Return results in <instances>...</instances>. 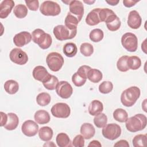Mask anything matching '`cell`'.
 Instances as JSON below:
<instances>
[{
	"mask_svg": "<svg viewBox=\"0 0 147 147\" xmlns=\"http://www.w3.org/2000/svg\"><path fill=\"white\" fill-rule=\"evenodd\" d=\"M32 37L33 41L42 49L49 48L52 43L51 36L48 33H46L41 29L34 30L32 32Z\"/></svg>",
	"mask_w": 147,
	"mask_h": 147,
	"instance_id": "cell-3",
	"label": "cell"
},
{
	"mask_svg": "<svg viewBox=\"0 0 147 147\" xmlns=\"http://www.w3.org/2000/svg\"><path fill=\"white\" fill-rule=\"evenodd\" d=\"M147 142V137L146 134L136 135L132 140L133 145L134 147L145 146Z\"/></svg>",
	"mask_w": 147,
	"mask_h": 147,
	"instance_id": "cell-36",
	"label": "cell"
},
{
	"mask_svg": "<svg viewBox=\"0 0 147 147\" xmlns=\"http://www.w3.org/2000/svg\"><path fill=\"white\" fill-rule=\"evenodd\" d=\"M138 1L133 0H123V4L126 7H130L134 6Z\"/></svg>",
	"mask_w": 147,
	"mask_h": 147,
	"instance_id": "cell-46",
	"label": "cell"
},
{
	"mask_svg": "<svg viewBox=\"0 0 147 147\" xmlns=\"http://www.w3.org/2000/svg\"><path fill=\"white\" fill-rule=\"evenodd\" d=\"M56 141L57 145L60 147H68L72 146L69 136L64 133H59L56 136Z\"/></svg>",
	"mask_w": 147,
	"mask_h": 147,
	"instance_id": "cell-25",
	"label": "cell"
},
{
	"mask_svg": "<svg viewBox=\"0 0 147 147\" xmlns=\"http://www.w3.org/2000/svg\"><path fill=\"white\" fill-rule=\"evenodd\" d=\"M84 138L80 134L75 137L72 141V145L75 147H83L84 146Z\"/></svg>",
	"mask_w": 147,
	"mask_h": 147,
	"instance_id": "cell-43",
	"label": "cell"
},
{
	"mask_svg": "<svg viewBox=\"0 0 147 147\" xmlns=\"http://www.w3.org/2000/svg\"><path fill=\"white\" fill-rule=\"evenodd\" d=\"M64 58L61 54L53 52L49 53L46 58V63L49 68L53 71H59L64 64Z\"/></svg>",
	"mask_w": 147,
	"mask_h": 147,
	"instance_id": "cell-4",
	"label": "cell"
},
{
	"mask_svg": "<svg viewBox=\"0 0 147 147\" xmlns=\"http://www.w3.org/2000/svg\"><path fill=\"white\" fill-rule=\"evenodd\" d=\"M69 13L75 16L80 22L84 14V6L80 1H71L69 4Z\"/></svg>",
	"mask_w": 147,
	"mask_h": 147,
	"instance_id": "cell-13",
	"label": "cell"
},
{
	"mask_svg": "<svg viewBox=\"0 0 147 147\" xmlns=\"http://www.w3.org/2000/svg\"><path fill=\"white\" fill-rule=\"evenodd\" d=\"M36 122L40 125L46 124L50 121L51 118L48 111L44 110H39L37 111L34 115Z\"/></svg>",
	"mask_w": 147,
	"mask_h": 147,
	"instance_id": "cell-21",
	"label": "cell"
},
{
	"mask_svg": "<svg viewBox=\"0 0 147 147\" xmlns=\"http://www.w3.org/2000/svg\"><path fill=\"white\" fill-rule=\"evenodd\" d=\"M63 51L67 57H72L77 53L78 48L75 43L67 42L63 46Z\"/></svg>",
	"mask_w": 147,
	"mask_h": 147,
	"instance_id": "cell-28",
	"label": "cell"
},
{
	"mask_svg": "<svg viewBox=\"0 0 147 147\" xmlns=\"http://www.w3.org/2000/svg\"><path fill=\"white\" fill-rule=\"evenodd\" d=\"M127 65L129 69L132 70L138 69L141 65V60L140 58L136 56H132L128 57Z\"/></svg>",
	"mask_w": 147,
	"mask_h": 147,
	"instance_id": "cell-31",
	"label": "cell"
},
{
	"mask_svg": "<svg viewBox=\"0 0 147 147\" xmlns=\"http://www.w3.org/2000/svg\"><path fill=\"white\" fill-rule=\"evenodd\" d=\"M5 91L11 95L16 94L19 90V84L17 82L14 80H7L4 84Z\"/></svg>",
	"mask_w": 147,
	"mask_h": 147,
	"instance_id": "cell-29",
	"label": "cell"
},
{
	"mask_svg": "<svg viewBox=\"0 0 147 147\" xmlns=\"http://www.w3.org/2000/svg\"><path fill=\"white\" fill-rule=\"evenodd\" d=\"M13 13L18 18H23L27 16L28 9L25 5L18 4L14 7Z\"/></svg>",
	"mask_w": 147,
	"mask_h": 147,
	"instance_id": "cell-34",
	"label": "cell"
},
{
	"mask_svg": "<svg viewBox=\"0 0 147 147\" xmlns=\"http://www.w3.org/2000/svg\"><path fill=\"white\" fill-rule=\"evenodd\" d=\"M113 118L119 122H125L128 118V114L126 110L123 109L118 108L113 112Z\"/></svg>",
	"mask_w": 147,
	"mask_h": 147,
	"instance_id": "cell-30",
	"label": "cell"
},
{
	"mask_svg": "<svg viewBox=\"0 0 147 147\" xmlns=\"http://www.w3.org/2000/svg\"><path fill=\"white\" fill-rule=\"evenodd\" d=\"M79 22L78 18L70 13H68L64 20L65 26L71 30H77V26Z\"/></svg>",
	"mask_w": 147,
	"mask_h": 147,
	"instance_id": "cell-26",
	"label": "cell"
},
{
	"mask_svg": "<svg viewBox=\"0 0 147 147\" xmlns=\"http://www.w3.org/2000/svg\"><path fill=\"white\" fill-rule=\"evenodd\" d=\"M115 13L112 10L108 8L100 9L99 12V16L100 22H105L106 19L111 14Z\"/></svg>",
	"mask_w": 147,
	"mask_h": 147,
	"instance_id": "cell-41",
	"label": "cell"
},
{
	"mask_svg": "<svg viewBox=\"0 0 147 147\" xmlns=\"http://www.w3.org/2000/svg\"><path fill=\"white\" fill-rule=\"evenodd\" d=\"M103 78L102 73L100 71L95 68H91L87 74V79L91 82L96 83L99 82Z\"/></svg>",
	"mask_w": 147,
	"mask_h": 147,
	"instance_id": "cell-27",
	"label": "cell"
},
{
	"mask_svg": "<svg viewBox=\"0 0 147 147\" xmlns=\"http://www.w3.org/2000/svg\"><path fill=\"white\" fill-rule=\"evenodd\" d=\"M103 110V103L98 100H92L88 106V110L90 115L95 116L100 113Z\"/></svg>",
	"mask_w": 147,
	"mask_h": 147,
	"instance_id": "cell-23",
	"label": "cell"
},
{
	"mask_svg": "<svg viewBox=\"0 0 147 147\" xmlns=\"http://www.w3.org/2000/svg\"><path fill=\"white\" fill-rule=\"evenodd\" d=\"M113 88V84L110 81H103L99 86V91L100 93L106 94L110 93Z\"/></svg>",
	"mask_w": 147,
	"mask_h": 147,
	"instance_id": "cell-40",
	"label": "cell"
},
{
	"mask_svg": "<svg viewBox=\"0 0 147 147\" xmlns=\"http://www.w3.org/2000/svg\"><path fill=\"white\" fill-rule=\"evenodd\" d=\"M128 56H122L117 61V67L118 69L121 72H126L129 69L127 65V60Z\"/></svg>",
	"mask_w": 147,
	"mask_h": 147,
	"instance_id": "cell-39",
	"label": "cell"
},
{
	"mask_svg": "<svg viewBox=\"0 0 147 147\" xmlns=\"http://www.w3.org/2000/svg\"><path fill=\"white\" fill-rule=\"evenodd\" d=\"M114 146H126V147H129V144L128 142L126 140H121L118 141H117L114 145Z\"/></svg>",
	"mask_w": 147,
	"mask_h": 147,
	"instance_id": "cell-48",
	"label": "cell"
},
{
	"mask_svg": "<svg viewBox=\"0 0 147 147\" xmlns=\"http://www.w3.org/2000/svg\"><path fill=\"white\" fill-rule=\"evenodd\" d=\"M14 6V2L12 0L3 1L0 5V18H6L11 13Z\"/></svg>",
	"mask_w": 147,
	"mask_h": 147,
	"instance_id": "cell-18",
	"label": "cell"
},
{
	"mask_svg": "<svg viewBox=\"0 0 147 147\" xmlns=\"http://www.w3.org/2000/svg\"><path fill=\"white\" fill-rule=\"evenodd\" d=\"M88 147L90 146H94V147H101L102 145L100 143L99 141L97 140H92L90 142V144L88 145Z\"/></svg>",
	"mask_w": 147,
	"mask_h": 147,
	"instance_id": "cell-49",
	"label": "cell"
},
{
	"mask_svg": "<svg viewBox=\"0 0 147 147\" xmlns=\"http://www.w3.org/2000/svg\"><path fill=\"white\" fill-rule=\"evenodd\" d=\"M53 135V130L49 126L42 127L38 131V136L43 141H49L52 138Z\"/></svg>",
	"mask_w": 147,
	"mask_h": 147,
	"instance_id": "cell-24",
	"label": "cell"
},
{
	"mask_svg": "<svg viewBox=\"0 0 147 147\" xmlns=\"http://www.w3.org/2000/svg\"><path fill=\"white\" fill-rule=\"evenodd\" d=\"M10 60L18 65H24L28 61V56L26 53L19 48H13L9 53Z\"/></svg>",
	"mask_w": 147,
	"mask_h": 147,
	"instance_id": "cell-10",
	"label": "cell"
},
{
	"mask_svg": "<svg viewBox=\"0 0 147 147\" xmlns=\"http://www.w3.org/2000/svg\"><path fill=\"white\" fill-rule=\"evenodd\" d=\"M53 33L57 40L64 41L74 38L76 35L77 30H71L64 25H59L53 28Z\"/></svg>",
	"mask_w": 147,
	"mask_h": 147,
	"instance_id": "cell-5",
	"label": "cell"
},
{
	"mask_svg": "<svg viewBox=\"0 0 147 147\" xmlns=\"http://www.w3.org/2000/svg\"><path fill=\"white\" fill-rule=\"evenodd\" d=\"M51 100V96L47 92H41L36 97V102L40 106H47L49 104Z\"/></svg>",
	"mask_w": 147,
	"mask_h": 147,
	"instance_id": "cell-32",
	"label": "cell"
},
{
	"mask_svg": "<svg viewBox=\"0 0 147 147\" xmlns=\"http://www.w3.org/2000/svg\"><path fill=\"white\" fill-rule=\"evenodd\" d=\"M80 53L86 57H89L92 55L94 52L93 46L88 42H84L80 47Z\"/></svg>",
	"mask_w": 147,
	"mask_h": 147,
	"instance_id": "cell-38",
	"label": "cell"
},
{
	"mask_svg": "<svg viewBox=\"0 0 147 147\" xmlns=\"http://www.w3.org/2000/svg\"><path fill=\"white\" fill-rule=\"evenodd\" d=\"M121 44L126 51L134 52L137 51L138 48V39L134 34L127 32L122 35Z\"/></svg>",
	"mask_w": 147,
	"mask_h": 147,
	"instance_id": "cell-7",
	"label": "cell"
},
{
	"mask_svg": "<svg viewBox=\"0 0 147 147\" xmlns=\"http://www.w3.org/2000/svg\"><path fill=\"white\" fill-rule=\"evenodd\" d=\"M32 39L31 34L26 31L21 32L16 34L13 37V42L16 46L22 47L29 44Z\"/></svg>",
	"mask_w": 147,
	"mask_h": 147,
	"instance_id": "cell-14",
	"label": "cell"
},
{
	"mask_svg": "<svg viewBox=\"0 0 147 147\" xmlns=\"http://www.w3.org/2000/svg\"><path fill=\"white\" fill-rule=\"evenodd\" d=\"M59 83V80L57 77L51 75L47 81L42 83L43 86L48 90H53L56 89V86Z\"/></svg>",
	"mask_w": 147,
	"mask_h": 147,
	"instance_id": "cell-37",
	"label": "cell"
},
{
	"mask_svg": "<svg viewBox=\"0 0 147 147\" xmlns=\"http://www.w3.org/2000/svg\"><path fill=\"white\" fill-rule=\"evenodd\" d=\"M121 128L119 125L112 123L107 124L103 127L102 133L105 138L110 140H114L121 136Z\"/></svg>",
	"mask_w": 147,
	"mask_h": 147,
	"instance_id": "cell-8",
	"label": "cell"
},
{
	"mask_svg": "<svg viewBox=\"0 0 147 147\" xmlns=\"http://www.w3.org/2000/svg\"><path fill=\"white\" fill-rule=\"evenodd\" d=\"M108 4H109L110 5H111V6H115V5H117L118 3H119V1H114V0H112V1H106Z\"/></svg>",
	"mask_w": 147,
	"mask_h": 147,
	"instance_id": "cell-50",
	"label": "cell"
},
{
	"mask_svg": "<svg viewBox=\"0 0 147 147\" xmlns=\"http://www.w3.org/2000/svg\"><path fill=\"white\" fill-rule=\"evenodd\" d=\"M84 2L85 3H87V4L91 5V4L93 3H94L95 1H84Z\"/></svg>",
	"mask_w": 147,
	"mask_h": 147,
	"instance_id": "cell-51",
	"label": "cell"
},
{
	"mask_svg": "<svg viewBox=\"0 0 147 147\" xmlns=\"http://www.w3.org/2000/svg\"><path fill=\"white\" fill-rule=\"evenodd\" d=\"M103 37L104 33L103 30L98 28L92 30L89 34L90 39L94 42L100 41L103 38Z\"/></svg>",
	"mask_w": 147,
	"mask_h": 147,
	"instance_id": "cell-35",
	"label": "cell"
},
{
	"mask_svg": "<svg viewBox=\"0 0 147 147\" xmlns=\"http://www.w3.org/2000/svg\"><path fill=\"white\" fill-rule=\"evenodd\" d=\"M100 8H95L92 10L86 18V22L90 26H95L98 25L100 22L99 12Z\"/></svg>",
	"mask_w": 147,
	"mask_h": 147,
	"instance_id": "cell-20",
	"label": "cell"
},
{
	"mask_svg": "<svg viewBox=\"0 0 147 147\" xmlns=\"http://www.w3.org/2000/svg\"><path fill=\"white\" fill-rule=\"evenodd\" d=\"M91 68L90 66L83 65L80 66L79 69L77 71V73L78 75H79L80 76L84 79H87V74L88 71L91 69Z\"/></svg>",
	"mask_w": 147,
	"mask_h": 147,
	"instance_id": "cell-44",
	"label": "cell"
},
{
	"mask_svg": "<svg viewBox=\"0 0 147 147\" xmlns=\"http://www.w3.org/2000/svg\"><path fill=\"white\" fill-rule=\"evenodd\" d=\"M107 122V117L104 113H99L96 115L94 118V123L95 125L98 128H102L105 127Z\"/></svg>",
	"mask_w": 147,
	"mask_h": 147,
	"instance_id": "cell-33",
	"label": "cell"
},
{
	"mask_svg": "<svg viewBox=\"0 0 147 147\" xmlns=\"http://www.w3.org/2000/svg\"><path fill=\"white\" fill-rule=\"evenodd\" d=\"M19 123L18 116L13 113L7 114V120L6 125L3 126L5 129L8 130H13L17 128Z\"/></svg>",
	"mask_w": 147,
	"mask_h": 147,
	"instance_id": "cell-22",
	"label": "cell"
},
{
	"mask_svg": "<svg viewBox=\"0 0 147 147\" xmlns=\"http://www.w3.org/2000/svg\"><path fill=\"white\" fill-rule=\"evenodd\" d=\"M87 79L82 78L77 72H75L72 76V82L76 87H81L86 82Z\"/></svg>",
	"mask_w": 147,
	"mask_h": 147,
	"instance_id": "cell-42",
	"label": "cell"
},
{
	"mask_svg": "<svg viewBox=\"0 0 147 147\" xmlns=\"http://www.w3.org/2000/svg\"><path fill=\"white\" fill-rule=\"evenodd\" d=\"M38 125L32 120L25 121L21 126V130L23 134L28 137H33L37 134L38 131Z\"/></svg>",
	"mask_w": 147,
	"mask_h": 147,
	"instance_id": "cell-12",
	"label": "cell"
},
{
	"mask_svg": "<svg viewBox=\"0 0 147 147\" xmlns=\"http://www.w3.org/2000/svg\"><path fill=\"white\" fill-rule=\"evenodd\" d=\"M51 113L53 117L60 118H68L71 113L69 106L65 103H57L51 108Z\"/></svg>",
	"mask_w": 147,
	"mask_h": 147,
	"instance_id": "cell-9",
	"label": "cell"
},
{
	"mask_svg": "<svg viewBox=\"0 0 147 147\" xmlns=\"http://www.w3.org/2000/svg\"><path fill=\"white\" fill-rule=\"evenodd\" d=\"M28 9L32 11L37 10L39 7V2L37 0L36 1H25Z\"/></svg>",
	"mask_w": 147,
	"mask_h": 147,
	"instance_id": "cell-45",
	"label": "cell"
},
{
	"mask_svg": "<svg viewBox=\"0 0 147 147\" xmlns=\"http://www.w3.org/2000/svg\"><path fill=\"white\" fill-rule=\"evenodd\" d=\"M57 94L63 99H68L72 94L73 88L71 85L67 81H60L56 87Z\"/></svg>",
	"mask_w": 147,
	"mask_h": 147,
	"instance_id": "cell-11",
	"label": "cell"
},
{
	"mask_svg": "<svg viewBox=\"0 0 147 147\" xmlns=\"http://www.w3.org/2000/svg\"><path fill=\"white\" fill-rule=\"evenodd\" d=\"M146 123V117L142 114H137L127 118L125 125L128 131L135 133L144 129Z\"/></svg>",
	"mask_w": 147,
	"mask_h": 147,
	"instance_id": "cell-1",
	"label": "cell"
},
{
	"mask_svg": "<svg viewBox=\"0 0 147 147\" xmlns=\"http://www.w3.org/2000/svg\"><path fill=\"white\" fill-rule=\"evenodd\" d=\"M127 23L128 26L133 29H137L141 26L142 18L137 11L132 10L130 11L128 16Z\"/></svg>",
	"mask_w": 147,
	"mask_h": 147,
	"instance_id": "cell-16",
	"label": "cell"
},
{
	"mask_svg": "<svg viewBox=\"0 0 147 147\" xmlns=\"http://www.w3.org/2000/svg\"><path fill=\"white\" fill-rule=\"evenodd\" d=\"M32 75L35 80L40 81L42 83L47 81L51 75L48 72L47 69L41 65L35 67L33 70Z\"/></svg>",
	"mask_w": 147,
	"mask_h": 147,
	"instance_id": "cell-15",
	"label": "cell"
},
{
	"mask_svg": "<svg viewBox=\"0 0 147 147\" xmlns=\"http://www.w3.org/2000/svg\"><path fill=\"white\" fill-rule=\"evenodd\" d=\"M7 114H5V113L1 111V124L0 126H4L6 122H7Z\"/></svg>",
	"mask_w": 147,
	"mask_h": 147,
	"instance_id": "cell-47",
	"label": "cell"
},
{
	"mask_svg": "<svg viewBox=\"0 0 147 147\" xmlns=\"http://www.w3.org/2000/svg\"><path fill=\"white\" fill-rule=\"evenodd\" d=\"M140 89L137 86H131L125 90L121 95V102L126 107L133 106L140 98Z\"/></svg>",
	"mask_w": 147,
	"mask_h": 147,
	"instance_id": "cell-2",
	"label": "cell"
},
{
	"mask_svg": "<svg viewBox=\"0 0 147 147\" xmlns=\"http://www.w3.org/2000/svg\"><path fill=\"white\" fill-rule=\"evenodd\" d=\"M107 29L111 32H115L118 30L121 25V22L119 18L114 13L110 16L105 21Z\"/></svg>",
	"mask_w": 147,
	"mask_h": 147,
	"instance_id": "cell-17",
	"label": "cell"
},
{
	"mask_svg": "<svg viewBox=\"0 0 147 147\" xmlns=\"http://www.w3.org/2000/svg\"><path fill=\"white\" fill-rule=\"evenodd\" d=\"M40 11L42 14L46 16H56L61 11L60 5L52 1H44L40 7Z\"/></svg>",
	"mask_w": 147,
	"mask_h": 147,
	"instance_id": "cell-6",
	"label": "cell"
},
{
	"mask_svg": "<svg viewBox=\"0 0 147 147\" xmlns=\"http://www.w3.org/2000/svg\"><path fill=\"white\" fill-rule=\"evenodd\" d=\"M80 131L81 135L84 139L89 140L95 135V129L92 124L90 123H84L80 127Z\"/></svg>",
	"mask_w": 147,
	"mask_h": 147,
	"instance_id": "cell-19",
	"label": "cell"
}]
</instances>
